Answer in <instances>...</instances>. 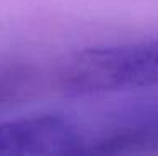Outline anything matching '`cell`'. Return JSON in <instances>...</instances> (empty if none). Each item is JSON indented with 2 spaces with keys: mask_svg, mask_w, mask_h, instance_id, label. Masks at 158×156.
Wrapping results in <instances>:
<instances>
[{
  "mask_svg": "<svg viewBox=\"0 0 158 156\" xmlns=\"http://www.w3.org/2000/svg\"><path fill=\"white\" fill-rule=\"evenodd\" d=\"M57 86L67 96H101L158 87V37L86 47L66 59Z\"/></svg>",
  "mask_w": 158,
  "mask_h": 156,
  "instance_id": "1",
  "label": "cell"
},
{
  "mask_svg": "<svg viewBox=\"0 0 158 156\" xmlns=\"http://www.w3.org/2000/svg\"><path fill=\"white\" fill-rule=\"evenodd\" d=\"M74 154H138L158 151V94L131 98L69 114Z\"/></svg>",
  "mask_w": 158,
  "mask_h": 156,
  "instance_id": "2",
  "label": "cell"
},
{
  "mask_svg": "<svg viewBox=\"0 0 158 156\" xmlns=\"http://www.w3.org/2000/svg\"><path fill=\"white\" fill-rule=\"evenodd\" d=\"M0 154H74V131L66 113H40L0 122Z\"/></svg>",
  "mask_w": 158,
  "mask_h": 156,
  "instance_id": "3",
  "label": "cell"
},
{
  "mask_svg": "<svg viewBox=\"0 0 158 156\" xmlns=\"http://www.w3.org/2000/svg\"><path fill=\"white\" fill-rule=\"evenodd\" d=\"M27 79L29 74L24 67L19 66L0 67V106L12 101L27 86Z\"/></svg>",
  "mask_w": 158,
  "mask_h": 156,
  "instance_id": "4",
  "label": "cell"
}]
</instances>
